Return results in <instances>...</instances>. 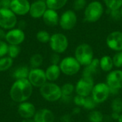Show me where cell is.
<instances>
[{
	"instance_id": "cell-31",
	"label": "cell",
	"mask_w": 122,
	"mask_h": 122,
	"mask_svg": "<svg viewBox=\"0 0 122 122\" xmlns=\"http://www.w3.org/2000/svg\"><path fill=\"white\" fill-rule=\"evenodd\" d=\"M98 104L94 100V99L92 97V96H89L85 97V101H84V104L83 107L85 109L87 110H94V109L97 107V105Z\"/></svg>"
},
{
	"instance_id": "cell-30",
	"label": "cell",
	"mask_w": 122,
	"mask_h": 122,
	"mask_svg": "<svg viewBox=\"0 0 122 122\" xmlns=\"http://www.w3.org/2000/svg\"><path fill=\"white\" fill-rule=\"evenodd\" d=\"M36 37V39L39 42L45 44V43L49 42L51 36L48 31H46L45 30H41V31L37 32Z\"/></svg>"
},
{
	"instance_id": "cell-49",
	"label": "cell",
	"mask_w": 122,
	"mask_h": 122,
	"mask_svg": "<svg viewBox=\"0 0 122 122\" xmlns=\"http://www.w3.org/2000/svg\"><path fill=\"white\" fill-rule=\"evenodd\" d=\"M1 9V4H0V9Z\"/></svg>"
},
{
	"instance_id": "cell-38",
	"label": "cell",
	"mask_w": 122,
	"mask_h": 122,
	"mask_svg": "<svg viewBox=\"0 0 122 122\" xmlns=\"http://www.w3.org/2000/svg\"><path fill=\"white\" fill-rule=\"evenodd\" d=\"M73 101H74V104L76 107H83L84 104V101H85V97L76 94V96L74 97Z\"/></svg>"
},
{
	"instance_id": "cell-13",
	"label": "cell",
	"mask_w": 122,
	"mask_h": 122,
	"mask_svg": "<svg viewBox=\"0 0 122 122\" xmlns=\"http://www.w3.org/2000/svg\"><path fill=\"white\" fill-rule=\"evenodd\" d=\"M106 44L107 46L115 51H122V31H114L111 32L107 37Z\"/></svg>"
},
{
	"instance_id": "cell-28",
	"label": "cell",
	"mask_w": 122,
	"mask_h": 122,
	"mask_svg": "<svg viewBox=\"0 0 122 122\" xmlns=\"http://www.w3.org/2000/svg\"><path fill=\"white\" fill-rule=\"evenodd\" d=\"M13 64V59L9 56H4L0 58V71L9 69Z\"/></svg>"
},
{
	"instance_id": "cell-4",
	"label": "cell",
	"mask_w": 122,
	"mask_h": 122,
	"mask_svg": "<svg viewBox=\"0 0 122 122\" xmlns=\"http://www.w3.org/2000/svg\"><path fill=\"white\" fill-rule=\"evenodd\" d=\"M40 93L49 102H56L61 98V87L52 82H46L40 87Z\"/></svg>"
},
{
	"instance_id": "cell-48",
	"label": "cell",
	"mask_w": 122,
	"mask_h": 122,
	"mask_svg": "<svg viewBox=\"0 0 122 122\" xmlns=\"http://www.w3.org/2000/svg\"><path fill=\"white\" fill-rule=\"evenodd\" d=\"M120 11H121V14H122V8L120 9Z\"/></svg>"
},
{
	"instance_id": "cell-2",
	"label": "cell",
	"mask_w": 122,
	"mask_h": 122,
	"mask_svg": "<svg viewBox=\"0 0 122 122\" xmlns=\"http://www.w3.org/2000/svg\"><path fill=\"white\" fill-rule=\"evenodd\" d=\"M74 57L81 64V66H86L89 64L94 58V50L92 47L86 43L79 44L75 49Z\"/></svg>"
},
{
	"instance_id": "cell-40",
	"label": "cell",
	"mask_w": 122,
	"mask_h": 122,
	"mask_svg": "<svg viewBox=\"0 0 122 122\" xmlns=\"http://www.w3.org/2000/svg\"><path fill=\"white\" fill-rule=\"evenodd\" d=\"M11 2V0H0V4L3 9H10Z\"/></svg>"
},
{
	"instance_id": "cell-8",
	"label": "cell",
	"mask_w": 122,
	"mask_h": 122,
	"mask_svg": "<svg viewBox=\"0 0 122 122\" xmlns=\"http://www.w3.org/2000/svg\"><path fill=\"white\" fill-rule=\"evenodd\" d=\"M49 45L54 53H64L68 48L69 41L67 37L61 33H55L51 36Z\"/></svg>"
},
{
	"instance_id": "cell-32",
	"label": "cell",
	"mask_w": 122,
	"mask_h": 122,
	"mask_svg": "<svg viewBox=\"0 0 122 122\" xmlns=\"http://www.w3.org/2000/svg\"><path fill=\"white\" fill-rule=\"evenodd\" d=\"M20 51H21V49L19 45H9L7 54L10 58L14 59L18 56Z\"/></svg>"
},
{
	"instance_id": "cell-37",
	"label": "cell",
	"mask_w": 122,
	"mask_h": 122,
	"mask_svg": "<svg viewBox=\"0 0 122 122\" xmlns=\"http://www.w3.org/2000/svg\"><path fill=\"white\" fill-rule=\"evenodd\" d=\"M9 45L3 40H0V58L4 57L8 53Z\"/></svg>"
},
{
	"instance_id": "cell-29",
	"label": "cell",
	"mask_w": 122,
	"mask_h": 122,
	"mask_svg": "<svg viewBox=\"0 0 122 122\" xmlns=\"http://www.w3.org/2000/svg\"><path fill=\"white\" fill-rule=\"evenodd\" d=\"M107 9L117 10L120 9L122 6V0H104Z\"/></svg>"
},
{
	"instance_id": "cell-16",
	"label": "cell",
	"mask_w": 122,
	"mask_h": 122,
	"mask_svg": "<svg viewBox=\"0 0 122 122\" xmlns=\"http://www.w3.org/2000/svg\"><path fill=\"white\" fill-rule=\"evenodd\" d=\"M47 9L45 0H36L31 4L29 14L34 19L42 18Z\"/></svg>"
},
{
	"instance_id": "cell-26",
	"label": "cell",
	"mask_w": 122,
	"mask_h": 122,
	"mask_svg": "<svg viewBox=\"0 0 122 122\" xmlns=\"http://www.w3.org/2000/svg\"><path fill=\"white\" fill-rule=\"evenodd\" d=\"M88 118L90 122H103L104 115L99 111L92 110L89 114Z\"/></svg>"
},
{
	"instance_id": "cell-11",
	"label": "cell",
	"mask_w": 122,
	"mask_h": 122,
	"mask_svg": "<svg viewBox=\"0 0 122 122\" xmlns=\"http://www.w3.org/2000/svg\"><path fill=\"white\" fill-rule=\"evenodd\" d=\"M77 22V16L76 12L73 10H66L62 13L59 18V23L61 28L65 31H69L74 28Z\"/></svg>"
},
{
	"instance_id": "cell-15",
	"label": "cell",
	"mask_w": 122,
	"mask_h": 122,
	"mask_svg": "<svg viewBox=\"0 0 122 122\" xmlns=\"http://www.w3.org/2000/svg\"><path fill=\"white\" fill-rule=\"evenodd\" d=\"M31 4L28 0H11L10 9L19 16H24L29 13Z\"/></svg>"
},
{
	"instance_id": "cell-44",
	"label": "cell",
	"mask_w": 122,
	"mask_h": 122,
	"mask_svg": "<svg viewBox=\"0 0 122 122\" xmlns=\"http://www.w3.org/2000/svg\"><path fill=\"white\" fill-rule=\"evenodd\" d=\"M120 115L121 114H119V113H117V112H112V118L114 120H118L120 117Z\"/></svg>"
},
{
	"instance_id": "cell-36",
	"label": "cell",
	"mask_w": 122,
	"mask_h": 122,
	"mask_svg": "<svg viewBox=\"0 0 122 122\" xmlns=\"http://www.w3.org/2000/svg\"><path fill=\"white\" fill-rule=\"evenodd\" d=\"M107 14L114 21H119L122 18V14L120 9H117V10H110L107 9Z\"/></svg>"
},
{
	"instance_id": "cell-39",
	"label": "cell",
	"mask_w": 122,
	"mask_h": 122,
	"mask_svg": "<svg viewBox=\"0 0 122 122\" xmlns=\"http://www.w3.org/2000/svg\"><path fill=\"white\" fill-rule=\"evenodd\" d=\"M50 61H51V64L59 65V64H60V62H61L59 54H57V53L52 54L51 57H50Z\"/></svg>"
},
{
	"instance_id": "cell-6",
	"label": "cell",
	"mask_w": 122,
	"mask_h": 122,
	"mask_svg": "<svg viewBox=\"0 0 122 122\" xmlns=\"http://www.w3.org/2000/svg\"><path fill=\"white\" fill-rule=\"evenodd\" d=\"M18 21L16 15L10 9H0V27L4 30H10L16 27Z\"/></svg>"
},
{
	"instance_id": "cell-33",
	"label": "cell",
	"mask_w": 122,
	"mask_h": 122,
	"mask_svg": "<svg viewBox=\"0 0 122 122\" xmlns=\"http://www.w3.org/2000/svg\"><path fill=\"white\" fill-rule=\"evenodd\" d=\"M112 109L113 112L122 114V100L120 98L114 99L112 102Z\"/></svg>"
},
{
	"instance_id": "cell-27",
	"label": "cell",
	"mask_w": 122,
	"mask_h": 122,
	"mask_svg": "<svg viewBox=\"0 0 122 122\" xmlns=\"http://www.w3.org/2000/svg\"><path fill=\"white\" fill-rule=\"evenodd\" d=\"M43 63V56L40 54H35L30 59V64L33 69L39 68Z\"/></svg>"
},
{
	"instance_id": "cell-25",
	"label": "cell",
	"mask_w": 122,
	"mask_h": 122,
	"mask_svg": "<svg viewBox=\"0 0 122 122\" xmlns=\"http://www.w3.org/2000/svg\"><path fill=\"white\" fill-rule=\"evenodd\" d=\"M45 1L47 8L55 11L63 8L68 1V0H45Z\"/></svg>"
},
{
	"instance_id": "cell-45",
	"label": "cell",
	"mask_w": 122,
	"mask_h": 122,
	"mask_svg": "<svg viewBox=\"0 0 122 122\" xmlns=\"http://www.w3.org/2000/svg\"><path fill=\"white\" fill-rule=\"evenodd\" d=\"M79 112H80V109H79V107H76V108H74V110H73V113H74V114H79Z\"/></svg>"
},
{
	"instance_id": "cell-3",
	"label": "cell",
	"mask_w": 122,
	"mask_h": 122,
	"mask_svg": "<svg viewBox=\"0 0 122 122\" xmlns=\"http://www.w3.org/2000/svg\"><path fill=\"white\" fill-rule=\"evenodd\" d=\"M104 6L98 1H93L86 5L84 10V20L89 23L96 22L101 19L104 14Z\"/></svg>"
},
{
	"instance_id": "cell-22",
	"label": "cell",
	"mask_w": 122,
	"mask_h": 122,
	"mask_svg": "<svg viewBox=\"0 0 122 122\" xmlns=\"http://www.w3.org/2000/svg\"><path fill=\"white\" fill-rule=\"evenodd\" d=\"M61 98L63 102H69L71 99L72 94L75 91V86L70 83H66L61 87Z\"/></svg>"
},
{
	"instance_id": "cell-47",
	"label": "cell",
	"mask_w": 122,
	"mask_h": 122,
	"mask_svg": "<svg viewBox=\"0 0 122 122\" xmlns=\"http://www.w3.org/2000/svg\"><path fill=\"white\" fill-rule=\"evenodd\" d=\"M118 122H122V113L121 114V115H120L119 119H118Z\"/></svg>"
},
{
	"instance_id": "cell-12",
	"label": "cell",
	"mask_w": 122,
	"mask_h": 122,
	"mask_svg": "<svg viewBox=\"0 0 122 122\" xmlns=\"http://www.w3.org/2000/svg\"><path fill=\"white\" fill-rule=\"evenodd\" d=\"M28 80L31 84L36 87H41L46 83L45 71L39 68L32 69L29 74Z\"/></svg>"
},
{
	"instance_id": "cell-35",
	"label": "cell",
	"mask_w": 122,
	"mask_h": 122,
	"mask_svg": "<svg viewBox=\"0 0 122 122\" xmlns=\"http://www.w3.org/2000/svg\"><path fill=\"white\" fill-rule=\"evenodd\" d=\"M86 6V0H74L73 8L74 11H79Z\"/></svg>"
},
{
	"instance_id": "cell-34",
	"label": "cell",
	"mask_w": 122,
	"mask_h": 122,
	"mask_svg": "<svg viewBox=\"0 0 122 122\" xmlns=\"http://www.w3.org/2000/svg\"><path fill=\"white\" fill-rule=\"evenodd\" d=\"M112 60L114 63V66L117 68L122 67V51H117L112 57Z\"/></svg>"
},
{
	"instance_id": "cell-46",
	"label": "cell",
	"mask_w": 122,
	"mask_h": 122,
	"mask_svg": "<svg viewBox=\"0 0 122 122\" xmlns=\"http://www.w3.org/2000/svg\"><path fill=\"white\" fill-rule=\"evenodd\" d=\"M22 122H34V119H31H31H24Z\"/></svg>"
},
{
	"instance_id": "cell-10",
	"label": "cell",
	"mask_w": 122,
	"mask_h": 122,
	"mask_svg": "<svg viewBox=\"0 0 122 122\" xmlns=\"http://www.w3.org/2000/svg\"><path fill=\"white\" fill-rule=\"evenodd\" d=\"M94 86V79L82 76L75 86V92L77 95L86 97L92 94Z\"/></svg>"
},
{
	"instance_id": "cell-24",
	"label": "cell",
	"mask_w": 122,
	"mask_h": 122,
	"mask_svg": "<svg viewBox=\"0 0 122 122\" xmlns=\"http://www.w3.org/2000/svg\"><path fill=\"white\" fill-rule=\"evenodd\" d=\"M29 69L26 66H21L17 67L14 71H13V77L16 79V80L19 79H26L29 76Z\"/></svg>"
},
{
	"instance_id": "cell-20",
	"label": "cell",
	"mask_w": 122,
	"mask_h": 122,
	"mask_svg": "<svg viewBox=\"0 0 122 122\" xmlns=\"http://www.w3.org/2000/svg\"><path fill=\"white\" fill-rule=\"evenodd\" d=\"M59 16L56 11L47 9L44 14L42 19L44 24L49 26H55L59 23Z\"/></svg>"
},
{
	"instance_id": "cell-21",
	"label": "cell",
	"mask_w": 122,
	"mask_h": 122,
	"mask_svg": "<svg viewBox=\"0 0 122 122\" xmlns=\"http://www.w3.org/2000/svg\"><path fill=\"white\" fill-rule=\"evenodd\" d=\"M61 72V71L59 65L51 64L46 69L45 71L46 79L49 81H54L59 79Z\"/></svg>"
},
{
	"instance_id": "cell-43",
	"label": "cell",
	"mask_w": 122,
	"mask_h": 122,
	"mask_svg": "<svg viewBox=\"0 0 122 122\" xmlns=\"http://www.w3.org/2000/svg\"><path fill=\"white\" fill-rule=\"evenodd\" d=\"M6 32H5V30L0 27V40H3L5 39Z\"/></svg>"
},
{
	"instance_id": "cell-9",
	"label": "cell",
	"mask_w": 122,
	"mask_h": 122,
	"mask_svg": "<svg viewBox=\"0 0 122 122\" xmlns=\"http://www.w3.org/2000/svg\"><path fill=\"white\" fill-rule=\"evenodd\" d=\"M110 95V90L107 83L100 82L94 86L92 97L97 104H101L107 100Z\"/></svg>"
},
{
	"instance_id": "cell-41",
	"label": "cell",
	"mask_w": 122,
	"mask_h": 122,
	"mask_svg": "<svg viewBox=\"0 0 122 122\" xmlns=\"http://www.w3.org/2000/svg\"><path fill=\"white\" fill-rule=\"evenodd\" d=\"M16 26H17L18 29H20L23 30L26 26V21L24 20H20L19 21H18Z\"/></svg>"
},
{
	"instance_id": "cell-17",
	"label": "cell",
	"mask_w": 122,
	"mask_h": 122,
	"mask_svg": "<svg viewBox=\"0 0 122 122\" xmlns=\"http://www.w3.org/2000/svg\"><path fill=\"white\" fill-rule=\"evenodd\" d=\"M100 69H101L99 66V59L94 58L89 64L84 66L82 73V76L94 79V77L99 72Z\"/></svg>"
},
{
	"instance_id": "cell-18",
	"label": "cell",
	"mask_w": 122,
	"mask_h": 122,
	"mask_svg": "<svg viewBox=\"0 0 122 122\" xmlns=\"http://www.w3.org/2000/svg\"><path fill=\"white\" fill-rule=\"evenodd\" d=\"M54 113L48 109H41L37 111L34 116V122H54Z\"/></svg>"
},
{
	"instance_id": "cell-14",
	"label": "cell",
	"mask_w": 122,
	"mask_h": 122,
	"mask_svg": "<svg viewBox=\"0 0 122 122\" xmlns=\"http://www.w3.org/2000/svg\"><path fill=\"white\" fill-rule=\"evenodd\" d=\"M25 39V34L23 30L14 28L9 30L5 36V40L9 45H19L24 42Z\"/></svg>"
},
{
	"instance_id": "cell-5",
	"label": "cell",
	"mask_w": 122,
	"mask_h": 122,
	"mask_svg": "<svg viewBox=\"0 0 122 122\" xmlns=\"http://www.w3.org/2000/svg\"><path fill=\"white\" fill-rule=\"evenodd\" d=\"M81 66L74 56H66L59 64L61 71L67 76H73L77 74L81 69Z\"/></svg>"
},
{
	"instance_id": "cell-1",
	"label": "cell",
	"mask_w": 122,
	"mask_h": 122,
	"mask_svg": "<svg viewBox=\"0 0 122 122\" xmlns=\"http://www.w3.org/2000/svg\"><path fill=\"white\" fill-rule=\"evenodd\" d=\"M32 90V85L27 79L16 80L10 89V97L13 101L21 103L31 97Z\"/></svg>"
},
{
	"instance_id": "cell-42",
	"label": "cell",
	"mask_w": 122,
	"mask_h": 122,
	"mask_svg": "<svg viewBox=\"0 0 122 122\" xmlns=\"http://www.w3.org/2000/svg\"><path fill=\"white\" fill-rule=\"evenodd\" d=\"M61 122H71V117L69 114H65L61 118Z\"/></svg>"
},
{
	"instance_id": "cell-7",
	"label": "cell",
	"mask_w": 122,
	"mask_h": 122,
	"mask_svg": "<svg viewBox=\"0 0 122 122\" xmlns=\"http://www.w3.org/2000/svg\"><path fill=\"white\" fill-rule=\"evenodd\" d=\"M107 84L109 87L110 94L116 95L122 88V70H114L107 76Z\"/></svg>"
},
{
	"instance_id": "cell-19",
	"label": "cell",
	"mask_w": 122,
	"mask_h": 122,
	"mask_svg": "<svg viewBox=\"0 0 122 122\" xmlns=\"http://www.w3.org/2000/svg\"><path fill=\"white\" fill-rule=\"evenodd\" d=\"M19 115L24 119H31L36 113L34 106L29 102H21L18 107Z\"/></svg>"
},
{
	"instance_id": "cell-23",
	"label": "cell",
	"mask_w": 122,
	"mask_h": 122,
	"mask_svg": "<svg viewBox=\"0 0 122 122\" xmlns=\"http://www.w3.org/2000/svg\"><path fill=\"white\" fill-rule=\"evenodd\" d=\"M99 66H100V69L102 71L105 72H110L114 67L112 57L108 55L103 56L99 59Z\"/></svg>"
}]
</instances>
